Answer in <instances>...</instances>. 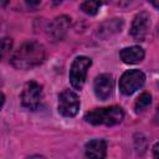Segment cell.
<instances>
[{"mask_svg": "<svg viewBox=\"0 0 159 159\" xmlns=\"http://www.w3.org/2000/svg\"><path fill=\"white\" fill-rule=\"evenodd\" d=\"M145 82V75L139 70H128L125 71L119 80V91L124 96L133 94L139 89Z\"/></svg>", "mask_w": 159, "mask_h": 159, "instance_id": "4", "label": "cell"}, {"mask_svg": "<svg viewBox=\"0 0 159 159\" xmlns=\"http://www.w3.org/2000/svg\"><path fill=\"white\" fill-rule=\"evenodd\" d=\"M91 65L92 60L87 56H78L73 60L70 68V83L75 89H81L83 87Z\"/></svg>", "mask_w": 159, "mask_h": 159, "instance_id": "3", "label": "cell"}, {"mask_svg": "<svg viewBox=\"0 0 159 159\" xmlns=\"http://www.w3.org/2000/svg\"><path fill=\"white\" fill-rule=\"evenodd\" d=\"M71 26V19L66 15L56 17L48 26V34L52 37L53 41L62 40L67 32V30Z\"/></svg>", "mask_w": 159, "mask_h": 159, "instance_id": "9", "label": "cell"}, {"mask_svg": "<svg viewBox=\"0 0 159 159\" xmlns=\"http://www.w3.org/2000/svg\"><path fill=\"white\" fill-rule=\"evenodd\" d=\"M120 60L127 65H134L140 62L144 58V50L139 46H130L124 47L119 51Z\"/></svg>", "mask_w": 159, "mask_h": 159, "instance_id": "11", "label": "cell"}, {"mask_svg": "<svg viewBox=\"0 0 159 159\" xmlns=\"http://www.w3.org/2000/svg\"><path fill=\"white\" fill-rule=\"evenodd\" d=\"M42 98V86L35 81H30L24 86V89L20 94L21 104L24 108L35 111L39 108Z\"/></svg>", "mask_w": 159, "mask_h": 159, "instance_id": "5", "label": "cell"}, {"mask_svg": "<svg viewBox=\"0 0 159 159\" xmlns=\"http://www.w3.org/2000/svg\"><path fill=\"white\" fill-rule=\"evenodd\" d=\"M124 118V112L118 106H112L107 108H96L91 112H88L84 116L86 122L93 124V125H116L119 124Z\"/></svg>", "mask_w": 159, "mask_h": 159, "instance_id": "2", "label": "cell"}, {"mask_svg": "<svg viewBox=\"0 0 159 159\" xmlns=\"http://www.w3.org/2000/svg\"><path fill=\"white\" fill-rule=\"evenodd\" d=\"M116 5H118V6H122V7H124V6H127V5H129L130 4V0H112Z\"/></svg>", "mask_w": 159, "mask_h": 159, "instance_id": "16", "label": "cell"}, {"mask_svg": "<svg viewBox=\"0 0 159 159\" xmlns=\"http://www.w3.org/2000/svg\"><path fill=\"white\" fill-rule=\"evenodd\" d=\"M80 109V97L71 89H65L58 96V112L63 117H75Z\"/></svg>", "mask_w": 159, "mask_h": 159, "instance_id": "6", "label": "cell"}, {"mask_svg": "<svg viewBox=\"0 0 159 159\" xmlns=\"http://www.w3.org/2000/svg\"><path fill=\"white\" fill-rule=\"evenodd\" d=\"M41 0H25V2L29 5V6H36L37 4H40Z\"/></svg>", "mask_w": 159, "mask_h": 159, "instance_id": "18", "label": "cell"}, {"mask_svg": "<svg viewBox=\"0 0 159 159\" xmlns=\"http://www.w3.org/2000/svg\"><path fill=\"white\" fill-rule=\"evenodd\" d=\"M113 77L109 73H102L99 76L96 77L94 83H93V89H94V94L97 96V98H99L101 101H106L112 96L113 92Z\"/></svg>", "mask_w": 159, "mask_h": 159, "instance_id": "8", "label": "cell"}, {"mask_svg": "<svg viewBox=\"0 0 159 159\" xmlns=\"http://www.w3.org/2000/svg\"><path fill=\"white\" fill-rule=\"evenodd\" d=\"M154 123L157 124V125H159V106H158V108H157V111H155V114H154Z\"/></svg>", "mask_w": 159, "mask_h": 159, "instance_id": "19", "label": "cell"}, {"mask_svg": "<svg viewBox=\"0 0 159 159\" xmlns=\"http://www.w3.org/2000/svg\"><path fill=\"white\" fill-rule=\"evenodd\" d=\"M123 26V21L122 19H108L104 22H102L98 27V35L101 37H108L112 36L117 32H119L122 30Z\"/></svg>", "mask_w": 159, "mask_h": 159, "instance_id": "12", "label": "cell"}, {"mask_svg": "<svg viewBox=\"0 0 159 159\" xmlns=\"http://www.w3.org/2000/svg\"><path fill=\"white\" fill-rule=\"evenodd\" d=\"M149 25H150V17L148 12L142 11L137 14L133 19L132 26H130V36L135 41H143L145 36L148 35L149 31Z\"/></svg>", "mask_w": 159, "mask_h": 159, "instance_id": "7", "label": "cell"}, {"mask_svg": "<svg viewBox=\"0 0 159 159\" xmlns=\"http://www.w3.org/2000/svg\"><path fill=\"white\" fill-rule=\"evenodd\" d=\"M153 155L155 158H159V142L153 147Z\"/></svg>", "mask_w": 159, "mask_h": 159, "instance_id": "17", "label": "cell"}, {"mask_svg": "<svg viewBox=\"0 0 159 159\" xmlns=\"http://www.w3.org/2000/svg\"><path fill=\"white\" fill-rule=\"evenodd\" d=\"M149 2H150L155 9H159V0H149Z\"/></svg>", "mask_w": 159, "mask_h": 159, "instance_id": "20", "label": "cell"}, {"mask_svg": "<svg viewBox=\"0 0 159 159\" xmlns=\"http://www.w3.org/2000/svg\"><path fill=\"white\" fill-rule=\"evenodd\" d=\"M101 4L102 0H86L81 4V10L87 15H96Z\"/></svg>", "mask_w": 159, "mask_h": 159, "instance_id": "14", "label": "cell"}, {"mask_svg": "<svg viewBox=\"0 0 159 159\" xmlns=\"http://www.w3.org/2000/svg\"><path fill=\"white\" fill-rule=\"evenodd\" d=\"M150 103H152V96L149 93L144 92L137 98L135 104H134V109L137 113H142L150 106Z\"/></svg>", "mask_w": 159, "mask_h": 159, "instance_id": "13", "label": "cell"}, {"mask_svg": "<svg viewBox=\"0 0 159 159\" xmlns=\"http://www.w3.org/2000/svg\"><path fill=\"white\" fill-rule=\"evenodd\" d=\"M11 47H12V41H11V39H9V37L2 39V41H1V57H2V58H5L6 52L11 51Z\"/></svg>", "mask_w": 159, "mask_h": 159, "instance_id": "15", "label": "cell"}, {"mask_svg": "<svg viewBox=\"0 0 159 159\" xmlns=\"http://www.w3.org/2000/svg\"><path fill=\"white\" fill-rule=\"evenodd\" d=\"M46 57L43 45L37 41L24 42L11 56V65L17 70H31L40 66Z\"/></svg>", "mask_w": 159, "mask_h": 159, "instance_id": "1", "label": "cell"}, {"mask_svg": "<svg viewBox=\"0 0 159 159\" xmlns=\"http://www.w3.org/2000/svg\"><path fill=\"white\" fill-rule=\"evenodd\" d=\"M86 155L93 159L104 158L107 154V143L103 139H92L84 147Z\"/></svg>", "mask_w": 159, "mask_h": 159, "instance_id": "10", "label": "cell"}]
</instances>
